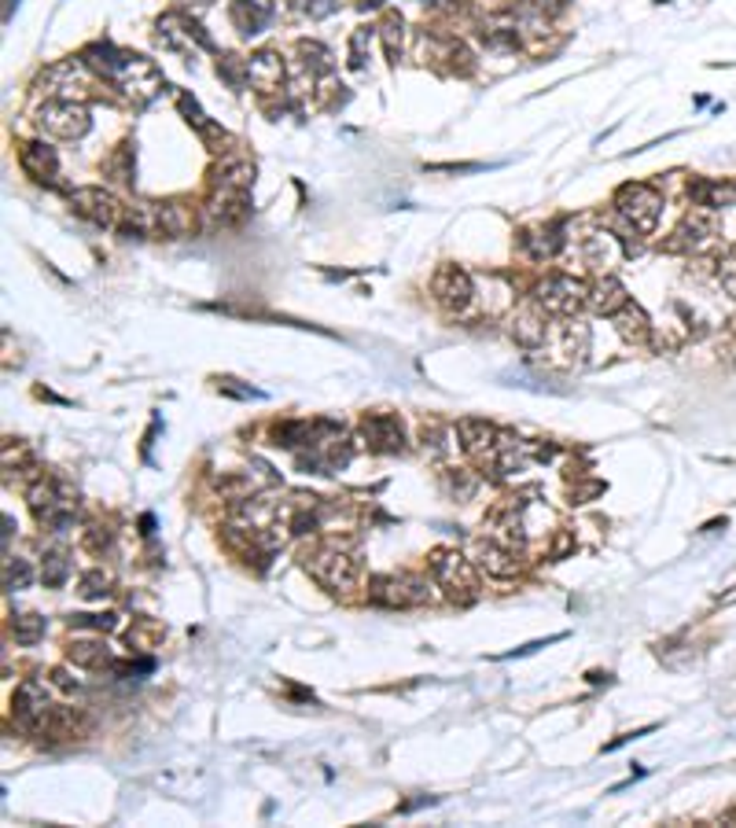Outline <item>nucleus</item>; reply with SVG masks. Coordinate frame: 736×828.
<instances>
[{"instance_id":"1","label":"nucleus","mask_w":736,"mask_h":828,"mask_svg":"<svg viewBox=\"0 0 736 828\" xmlns=\"http://www.w3.org/2000/svg\"><path fill=\"white\" fill-rule=\"evenodd\" d=\"M250 189H254V166L250 162H225L210 184L207 218L218 225L243 221L250 214Z\"/></svg>"},{"instance_id":"2","label":"nucleus","mask_w":736,"mask_h":828,"mask_svg":"<svg viewBox=\"0 0 736 828\" xmlns=\"http://www.w3.org/2000/svg\"><path fill=\"white\" fill-rule=\"evenodd\" d=\"M431 575L445 589L453 604H475L479 600V571L475 564L456 548H434L431 552Z\"/></svg>"},{"instance_id":"3","label":"nucleus","mask_w":736,"mask_h":828,"mask_svg":"<svg viewBox=\"0 0 736 828\" xmlns=\"http://www.w3.org/2000/svg\"><path fill=\"white\" fill-rule=\"evenodd\" d=\"M302 567H306V575H310L317 586H324L328 593H342V597H346V593H353L357 582H361V560L353 557V552L335 548V545L310 552Z\"/></svg>"},{"instance_id":"4","label":"nucleus","mask_w":736,"mask_h":828,"mask_svg":"<svg viewBox=\"0 0 736 828\" xmlns=\"http://www.w3.org/2000/svg\"><path fill=\"white\" fill-rule=\"evenodd\" d=\"M26 501H30V512L37 516V523L48 526V530H59V534H63V530H70L74 519H77V501H74V494H70L59 479L37 475L34 486L26 490Z\"/></svg>"},{"instance_id":"5","label":"nucleus","mask_w":736,"mask_h":828,"mask_svg":"<svg viewBox=\"0 0 736 828\" xmlns=\"http://www.w3.org/2000/svg\"><path fill=\"white\" fill-rule=\"evenodd\" d=\"M611 207H615V218L626 225V229H633V232H656V225H659V214H663V196L652 189V184H622V189L615 192V199H611Z\"/></svg>"},{"instance_id":"6","label":"nucleus","mask_w":736,"mask_h":828,"mask_svg":"<svg viewBox=\"0 0 736 828\" xmlns=\"http://www.w3.org/2000/svg\"><path fill=\"white\" fill-rule=\"evenodd\" d=\"M111 85H118V88H122V97H126V100H133L137 107L151 104V100L158 97V92L166 88L162 70L155 66V59L137 56V52H126V56H122V66H118V74H115V81H111Z\"/></svg>"},{"instance_id":"7","label":"nucleus","mask_w":736,"mask_h":828,"mask_svg":"<svg viewBox=\"0 0 736 828\" xmlns=\"http://www.w3.org/2000/svg\"><path fill=\"white\" fill-rule=\"evenodd\" d=\"M92 74L88 66H85V59L77 56V59H59V63H52L41 77H37V88L45 92V97H52V100H74V104H81L88 92H92Z\"/></svg>"},{"instance_id":"8","label":"nucleus","mask_w":736,"mask_h":828,"mask_svg":"<svg viewBox=\"0 0 736 828\" xmlns=\"http://www.w3.org/2000/svg\"><path fill=\"white\" fill-rule=\"evenodd\" d=\"M534 299L557 317H578L582 310H589V284L575 281V276H545Z\"/></svg>"},{"instance_id":"9","label":"nucleus","mask_w":736,"mask_h":828,"mask_svg":"<svg viewBox=\"0 0 736 828\" xmlns=\"http://www.w3.org/2000/svg\"><path fill=\"white\" fill-rule=\"evenodd\" d=\"M368 600L380 608H420L431 600V589L416 575H376L368 582Z\"/></svg>"},{"instance_id":"10","label":"nucleus","mask_w":736,"mask_h":828,"mask_svg":"<svg viewBox=\"0 0 736 828\" xmlns=\"http://www.w3.org/2000/svg\"><path fill=\"white\" fill-rule=\"evenodd\" d=\"M548 361L552 364H564V368H575V364H586V353H589V328L575 317H564L560 324L548 328V339L541 342Z\"/></svg>"},{"instance_id":"11","label":"nucleus","mask_w":736,"mask_h":828,"mask_svg":"<svg viewBox=\"0 0 736 828\" xmlns=\"http://www.w3.org/2000/svg\"><path fill=\"white\" fill-rule=\"evenodd\" d=\"M155 41H158V48H166V52H214V41H210V34L196 23V19H189V15H177V12H169V15H162L158 23H155Z\"/></svg>"},{"instance_id":"12","label":"nucleus","mask_w":736,"mask_h":828,"mask_svg":"<svg viewBox=\"0 0 736 828\" xmlns=\"http://www.w3.org/2000/svg\"><path fill=\"white\" fill-rule=\"evenodd\" d=\"M66 199H70V210L77 218H85L88 225H97V229H118L122 210H126L118 203V196L107 192V189H70Z\"/></svg>"},{"instance_id":"13","label":"nucleus","mask_w":736,"mask_h":828,"mask_svg":"<svg viewBox=\"0 0 736 828\" xmlns=\"http://www.w3.org/2000/svg\"><path fill=\"white\" fill-rule=\"evenodd\" d=\"M37 122L48 137H59V140H81L92 126L85 104H74V100H48L37 111Z\"/></svg>"},{"instance_id":"14","label":"nucleus","mask_w":736,"mask_h":828,"mask_svg":"<svg viewBox=\"0 0 736 828\" xmlns=\"http://www.w3.org/2000/svg\"><path fill=\"white\" fill-rule=\"evenodd\" d=\"M718 218H714V210H692V214H685L681 218V225L670 232V240L663 243V250L667 254H692V250H703V247H710L714 243V236H718Z\"/></svg>"},{"instance_id":"15","label":"nucleus","mask_w":736,"mask_h":828,"mask_svg":"<svg viewBox=\"0 0 736 828\" xmlns=\"http://www.w3.org/2000/svg\"><path fill=\"white\" fill-rule=\"evenodd\" d=\"M431 295L445 313H465L475 299V281L460 265H442L431 281Z\"/></svg>"},{"instance_id":"16","label":"nucleus","mask_w":736,"mask_h":828,"mask_svg":"<svg viewBox=\"0 0 736 828\" xmlns=\"http://www.w3.org/2000/svg\"><path fill=\"white\" fill-rule=\"evenodd\" d=\"M12 718H15V725H19L23 732H30V736H41V732L48 729L52 703H48L41 681H26V685L15 689V696H12Z\"/></svg>"},{"instance_id":"17","label":"nucleus","mask_w":736,"mask_h":828,"mask_svg":"<svg viewBox=\"0 0 736 828\" xmlns=\"http://www.w3.org/2000/svg\"><path fill=\"white\" fill-rule=\"evenodd\" d=\"M361 438L376 453H402L405 449V427L394 413H368L361 420Z\"/></svg>"},{"instance_id":"18","label":"nucleus","mask_w":736,"mask_h":828,"mask_svg":"<svg viewBox=\"0 0 736 828\" xmlns=\"http://www.w3.org/2000/svg\"><path fill=\"white\" fill-rule=\"evenodd\" d=\"M548 328H552V324H548V310H545L537 299L516 306V313H512V339H516L519 346L541 350V342L548 339Z\"/></svg>"},{"instance_id":"19","label":"nucleus","mask_w":736,"mask_h":828,"mask_svg":"<svg viewBox=\"0 0 736 828\" xmlns=\"http://www.w3.org/2000/svg\"><path fill=\"white\" fill-rule=\"evenodd\" d=\"M19 166H23V173H26L30 180H37V184H48V189H56V184H59V158H56V151H52L48 144H41V140H26V144L19 148Z\"/></svg>"},{"instance_id":"20","label":"nucleus","mask_w":736,"mask_h":828,"mask_svg":"<svg viewBox=\"0 0 736 828\" xmlns=\"http://www.w3.org/2000/svg\"><path fill=\"white\" fill-rule=\"evenodd\" d=\"M272 15H276V0H232L229 5V19L243 37L265 34Z\"/></svg>"},{"instance_id":"21","label":"nucleus","mask_w":736,"mask_h":828,"mask_svg":"<svg viewBox=\"0 0 736 828\" xmlns=\"http://www.w3.org/2000/svg\"><path fill=\"white\" fill-rule=\"evenodd\" d=\"M475 560H479V567L486 571V575H494V578H516L519 575V557H516V548H508V545H501L497 537H479L475 541Z\"/></svg>"},{"instance_id":"22","label":"nucleus","mask_w":736,"mask_h":828,"mask_svg":"<svg viewBox=\"0 0 736 828\" xmlns=\"http://www.w3.org/2000/svg\"><path fill=\"white\" fill-rule=\"evenodd\" d=\"M567 225L564 221H548V225H537V229H526L523 236H519V247L526 250V258H534V261H548V258H557L560 254V247L567 243Z\"/></svg>"},{"instance_id":"23","label":"nucleus","mask_w":736,"mask_h":828,"mask_svg":"<svg viewBox=\"0 0 736 828\" xmlns=\"http://www.w3.org/2000/svg\"><path fill=\"white\" fill-rule=\"evenodd\" d=\"M622 254H626V247L611 232H589L582 243V261L600 276H611V269L622 261Z\"/></svg>"},{"instance_id":"24","label":"nucleus","mask_w":736,"mask_h":828,"mask_svg":"<svg viewBox=\"0 0 736 828\" xmlns=\"http://www.w3.org/2000/svg\"><path fill=\"white\" fill-rule=\"evenodd\" d=\"M284 59L276 52H254L247 59V85H254L261 97H272V92H281L284 85Z\"/></svg>"},{"instance_id":"25","label":"nucleus","mask_w":736,"mask_h":828,"mask_svg":"<svg viewBox=\"0 0 736 828\" xmlns=\"http://www.w3.org/2000/svg\"><path fill=\"white\" fill-rule=\"evenodd\" d=\"M199 229V214L192 210V203L184 199H169V203H158V236H169V240H184Z\"/></svg>"},{"instance_id":"26","label":"nucleus","mask_w":736,"mask_h":828,"mask_svg":"<svg viewBox=\"0 0 736 828\" xmlns=\"http://www.w3.org/2000/svg\"><path fill=\"white\" fill-rule=\"evenodd\" d=\"M689 199L696 207L718 210V207H736V180H714V177H692L689 180Z\"/></svg>"},{"instance_id":"27","label":"nucleus","mask_w":736,"mask_h":828,"mask_svg":"<svg viewBox=\"0 0 736 828\" xmlns=\"http://www.w3.org/2000/svg\"><path fill=\"white\" fill-rule=\"evenodd\" d=\"M66 659L81 670H104V667H115V656L107 649L104 637H74L66 644Z\"/></svg>"},{"instance_id":"28","label":"nucleus","mask_w":736,"mask_h":828,"mask_svg":"<svg viewBox=\"0 0 736 828\" xmlns=\"http://www.w3.org/2000/svg\"><path fill=\"white\" fill-rule=\"evenodd\" d=\"M177 111L184 115V122H189V126H192V129H196V133H199V137H203L214 151H221V144H229V133H225L218 122H210V118H207V111L196 104V97H189V92H177Z\"/></svg>"},{"instance_id":"29","label":"nucleus","mask_w":736,"mask_h":828,"mask_svg":"<svg viewBox=\"0 0 736 828\" xmlns=\"http://www.w3.org/2000/svg\"><path fill=\"white\" fill-rule=\"evenodd\" d=\"M118 232L126 240H151V236H158V203H129L122 210Z\"/></svg>"},{"instance_id":"30","label":"nucleus","mask_w":736,"mask_h":828,"mask_svg":"<svg viewBox=\"0 0 736 828\" xmlns=\"http://www.w3.org/2000/svg\"><path fill=\"white\" fill-rule=\"evenodd\" d=\"M626 302H629V295H626V288L615 281V276H600V281L589 284V310L597 317H615Z\"/></svg>"},{"instance_id":"31","label":"nucleus","mask_w":736,"mask_h":828,"mask_svg":"<svg viewBox=\"0 0 736 828\" xmlns=\"http://www.w3.org/2000/svg\"><path fill=\"white\" fill-rule=\"evenodd\" d=\"M122 48H115L111 41H97V45H88L85 52H81V59H85V66L97 74V77H104V81H115V74H118V66H122Z\"/></svg>"},{"instance_id":"32","label":"nucleus","mask_w":736,"mask_h":828,"mask_svg":"<svg viewBox=\"0 0 736 828\" xmlns=\"http://www.w3.org/2000/svg\"><path fill=\"white\" fill-rule=\"evenodd\" d=\"M611 321H615V332H618L626 342H644V339L652 335V321H649V313H644L637 302H626Z\"/></svg>"},{"instance_id":"33","label":"nucleus","mask_w":736,"mask_h":828,"mask_svg":"<svg viewBox=\"0 0 736 828\" xmlns=\"http://www.w3.org/2000/svg\"><path fill=\"white\" fill-rule=\"evenodd\" d=\"M376 34H380V41H383L387 59H391V63H398V59H402V48H405V19H402V15H394V12H387Z\"/></svg>"},{"instance_id":"34","label":"nucleus","mask_w":736,"mask_h":828,"mask_svg":"<svg viewBox=\"0 0 736 828\" xmlns=\"http://www.w3.org/2000/svg\"><path fill=\"white\" fill-rule=\"evenodd\" d=\"M299 56H302V70H310V77L313 74H332L335 70V59H332V52L324 48V45H317V41H299Z\"/></svg>"},{"instance_id":"35","label":"nucleus","mask_w":736,"mask_h":828,"mask_svg":"<svg viewBox=\"0 0 736 828\" xmlns=\"http://www.w3.org/2000/svg\"><path fill=\"white\" fill-rule=\"evenodd\" d=\"M45 629H48V622L41 615H34V611H23V615L12 618V637L19 644H37L45 637Z\"/></svg>"},{"instance_id":"36","label":"nucleus","mask_w":736,"mask_h":828,"mask_svg":"<svg viewBox=\"0 0 736 828\" xmlns=\"http://www.w3.org/2000/svg\"><path fill=\"white\" fill-rule=\"evenodd\" d=\"M111 571H104V567H92V571H85L81 575V582H77V593L85 597V600H104L107 593H111Z\"/></svg>"},{"instance_id":"37","label":"nucleus","mask_w":736,"mask_h":828,"mask_svg":"<svg viewBox=\"0 0 736 828\" xmlns=\"http://www.w3.org/2000/svg\"><path fill=\"white\" fill-rule=\"evenodd\" d=\"M34 582V567H30V560H23V557H5V589L8 593H19V589H26Z\"/></svg>"},{"instance_id":"38","label":"nucleus","mask_w":736,"mask_h":828,"mask_svg":"<svg viewBox=\"0 0 736 828\" xmlns=\"http://www.w3.org/2000/svg\"><path fill=\"white\" fill-rule=\"evenodd\" d=\"M66 578H70V560H66V552H48L45 564H41V582H45L48 589H59Z\"/></svg>"},{"instance_id":"39","label":"nucleus","mask_w":736,"mask_h":828,"mask_svg":"<svg viewBox=\"0 0 736 828\" xmlns=\"http://www.w3.org/2000/svg\"><path fill=\"white\" fill-rule=\"evenodd\" d=\"M104 169H107V177L111 180H118V184H129L133 180V148L129 144H122L107 162H104Z\"/></svg>"},{"instance_id":"40","label":"nucleus","mask_w":736,"mask_h":828,"mask_svg":"<svg viewBox=\"0 0 736 828\" xmlns=\"http://www.w3.org/2000/svg\"><path fill=\"white\" fill-rule=\"evenodd\" d=\"M218 74H221L232 88H243V85H247V59H240V56H221V59H218Z\"/></svg>"},{"instance_id":"41","label":"nucleus","mask_w":736,"mask_h":828,"mask_svg":"<svg viewBox=\"0 0 736 828\" xmlns=\"http://www.w3.org/2000/svg\"><path fill=\"white\" fill-rule=\"evenodd\" d=\"M718 284L725 288V295L736 299V243L718 258Z\"/></svg>"},{"instance_id":"42","label":"nucleus","mask_w":736,"mask_h":828,"mask_svg":"<svg viewBox=\"0 0 736 828\" xmlns=\"http://www.w3.org/2000/svg\"><path fill=\"white\" fill-rule=\"evenodd\" d=\"M70 626H77V629H92V633H111V629H118V615H74L70 618Z\"/></svg>"},{"instance_id":"43","label":"nucleus","mask_w":736,"mask_h":828,"mask_svg":"<svg viewBox=\"0 0 736 828\" xmlns=\"http://www.w3.org/2000/svg\"><path fill=\"white\" fill-rule=\"evenodd\" d=\"M368 41H373V30H368V26L353 30V37H350V66H353V70H364V59H368Z\"/></svg>"},{"instance_id":"44","label":"nucleus","mask_w":736,"mask_h":828,"mask_svg":"<svg viewBox=\"0 0 736 828\" xmlns=\"http://www.w3.org/2000/svg\"><path fill=\"white\" fill-rule=\"evenodd\" d=\"M523 8L541 15V19H557V15H564L571 8V0H523Z\"/></svg>"},{"instance_id":"45","label":"nucleus","mask_w":736,"mask_h":828,"mask_svg":"<svg viewBox=\"0 0 736 828\" xmlns=\"http://www.w3.org/2000/svg\"><path fill=\"white\" fill-rule=\"evenodd\" d=\"M445 486H449V494H456L460 501H465V497H472V494H475L479 479H475V475H468V472H456V475L449 472V475H445Z\"/></svg>"},{"instance_id":"46","label":"nucleus","mask_w":736,"mask_h":828,"mask_svg":"<svg viewBox=\"0 0 736 828\" xmlns=\"http://www.w3.org/2000/svg\"><path fill=\"white\" fill-rule=\"evenodd\" d=\"M291 8L310 15V19H324V15L335 12V0H291Z\"/></svg>"},{"instance_id":"47","label":"nucleus","mask_w":736,"mask_h":828,"mask_svg":"<svg viewBox=\"0 0 736 828\" xmlns=\"http://www.w3.org/2000/svg\"><path fill=\"white\" fill-rule=\"evenodd\" d=\"M218 391H221V394H232V398H243V402H250V398L261 402V398H265V394L254 391V387H240V380H218Z\"/></svg>"},{"instance_id":"48","label":"nucleus","mask_w":736,"mask_h":828,"mask_svg":"<svg viewBox=\"0 0 736 828\" xmlns=\"http://www.w3.org/2000/svg\"><path fill=\"white\" fill-rule=\"evenodd\" d=\"M85 545H88L92 552H104V548L111 545V530H107V526H92V534L85 537Z\"/></svg>"},{"instance_id":"49","label":"nucleus","mask_w":736,"mask_h":828,"mask_svg":"<svg viewBox=\"0 0 736 828\" xmlns=\"http://www.w3.org/2000/svg\"><path fill=\"white\" fill-rule=\"evenodd\" d=\"M52 678H56V685H59V689H77V681H70V674H63V670H56Z\"/></svg>"},{"instance_id":"50","label":"nucleus","mask_w":736,"mask_h":828,"mask_svg":"<svg viewBox=\"0 0 736 828\" xmlns=\"http://www.w3.org/2000/svg\"><path fill=\"white\" fill-rule=\"evenodd\" d=\"M12 534H15V519H12V516H5V548L12 545Z\"/></svg>"},{"instance_id":"51","label":"nucleus","mask_w":736,"mask_h":828,"mask_svg":"<svg viewBox=\"0 0 736 828\" xmlns=\"http://www.w3.org/2000/svg\"><path fill=\"white\" fill-rule=\"evenodd\" d=\"M180 5H184V8H196V12H203L207 5H214V0H180Z\"/></svg>"},{"instance_id":"52","label":"nucleus","mask_w":736,"mask_h":828,"mask_svg":"<svg viewBox=\"0 0 736 828\" xmlns=\"http://www.w3.org/2000/svg\"><path fill=\"white\" fill-rule=\"evenodd\" d=\"M420 5H427V8H449V5H456V0H420Z\"/></svg>"},{"instance_id":"53","label":"nucleus","mask_w":736,"mask_h":828,"mask_svg":"<svg viewBox=\"0 0 736 828\" xmlns=\"http://www.w3.org/2000/svg\"><path fill=\"white\" fill-rule=\"evenodd\" d=\"M140 526H144V534H151V530H155V519H151V516H144V519H140Z\"/></svg>"}]
</instances>
